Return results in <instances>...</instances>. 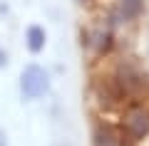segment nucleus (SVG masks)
I'll return each mask as SVG.
<instances>
[{
    "label": "nucleus",
    "instance_id": "obj_1",
    "mask_svg": "<svg viewBox=\"0 0 149 146\" xmlns=\"http://www.w3.org/2000/svg\"><path fill=\"white\" fill-rule=\"evenodd\" d=\"M50 87V77L42 67H37V64H27L22 69V77H20V92L25 99H37V97H42Z\"/></svg>",
    "mask_w": 149,
    "mask_h": 146
},
{
    "label": "nucleus",
    "instance_id": "obj_2",
    "mask_svg": "<svg viewBox=\"0 0 149 146\" xmlns=\"http://www.w3.org/2000/svg\"><path fill=\"white\" fill-rule=\"evenodd\" d=\"M124 129L132 139H144L149 134V111L144 107H132L124 114Z\"/></svg>",
    "mask_w": 149,
    "mask_h": 146
},
{
    "label": "nucleus",
    "instance_id": "obj_3",
    "mask_svg": "<svg viewBox=\"0 0 149 146\" xmlns=\"http://www.w3.org/2000/svg\"><path fill=\"white\" fill-rule=\"evenodd\" d=\"M144 84H147V79H144L142 72H137L134 67H122L119 69V87H122V92H139V89H144Z\"/></svg>",
    "mask_w": 149,
    "mask_h": 146
},
{
    "label": "nucleus",
    "instance_id": "obj_4",
    "mask_svg": "<svg viewBox=\"0 0 149 146\" xmlns=\"http://www.w3.org/2000/svg\"><path fill=\"white\" fill-rule=\"evenodd\" d=\"M95 146H124V141H122V134H119L117 129L102 126L95 134Z\"/></svg>",
    "mask_w": 149,
    "mask_h": 146
},
{
    "label": "nucleus",
    "instance_id": "obj_5",
    "mask_svg": "<svg viewBox=\"0 0 149 146\" xmlns=\"http://www.w3.org/2000/svg\"><path fill=\"white\" fill-rule=\"evenodd\" d=\"M25 40H27V47H30V52H40V50L45 47V30H42V27H37V25L27 27Z\"/></svg>",
    "mask_w": 149,
    "mask_h": 146
},
{
    "label": "nucleus",
    "instance_id": "obj_6",
    "mask_svg": "<svg viewBox=\"0 0 149 146\" xmlns=\"http://www.w3.org/2000/svg\"><path fill=\"white\" fill-rule=\"evenodd\" d=\"M142 10V0H122V12L124 17H134Z\"/></svg>",
    "mask_w": 149,
    "mask_h": 146
},
{
    "label": "nucleus",
    "instance_id": "obj_7",
    "mask_svg": "<svg viewBox=\"0 0 149 146\" xmlns=\"http://www.w3.org/2000/svg\"><path fill=\"white\" fill-rule=\"evenodd\" d=\"M0 146H8V141H5V134L0 131Z\"/></svg>",
    "mask_w": 149,
    "mask_h": 146
}]
</instances>
